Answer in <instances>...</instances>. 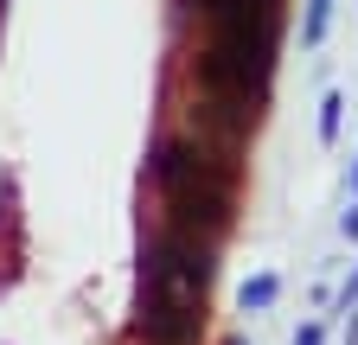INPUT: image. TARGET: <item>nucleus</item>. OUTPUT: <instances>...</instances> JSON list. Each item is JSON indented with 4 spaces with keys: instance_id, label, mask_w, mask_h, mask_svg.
<instances>
[{
    "instance_id": "f257e3e1",
    "label": "nucleus",
    "mask_w": 358,
    "mask_h": 345,
    "mask_svg": "<svg viewBox=\"0 0 358 345\" xmlns=\"http://www.w3.org/2000/svg\"><path fill=\"white\" fill-rule=\"evenodd\" d=\"M275 26H282V0H268V7H231V13L211 20V38L199 52V83H205L211 109H224L231 128H250V115L268 90Z\"/></svg>"
},
{
    "instance_id": "f03ea898",
    "label": "nucleus",
    "mask_w": 358,
    "mask_h": 345,
    "mask_svg": "<svg viewBox=\"0 0 358 345\" xmlns=\"http://www.w3.org/2000/svg\"><path fill=\"white\" fill-rule=\"evenodd\" d=\"M211 275H217L211 237H186V230L154 237L141 256V314H134L141 339L148 345H199Z\"/></svg>"
},
{
    "instance_id": "7ed1b4c3",
    "label": "nucleus",
    "mask_w": 358,
    "mask_h": 345,
    "mask_svg": "<svg viewBox=\"0 0 358 345\" xmlns=\"http://www.w3.org/2000/svg\"><path fill=\"white\" fill-rule=\"evenodd\" d=\"M166 218H173V230H186V237H217L224 224H231V179L166 192Z\"/></svg>"
},
{
    "instance_id": "20e7f679",
    "label": "nucleus",
    "mask_w": 358,
    "mask_h": 345,
    "mask_svg": "<svg viewBox=\"0 0 358 345\" xmlns=\"http://www.w3.org/2000/svg\"><path fill=\"white\" fill-rule=\"evenodd\" d=\"M154 179H160V192H186V186L231 179V172H224V160H217V154H205L199 141H166V147L154 154Z\"/></svg>"
},
{
    "instance_id": "39448f33",
    "label": "nucleus",
    "mask_w": 358,
    "mask_h": 345,
    "mask_svg": "<svg viewBox=\"0 0 358 345\" xmlns=\"http://www.w3.org/2000/svg\"><path fill=\"white\" fill-rule=\"evenodd\" d=\"M275 294H282V275H256V281H243L237 307L243 314H268V307H275Z\"/></svg>"
},
{
    "instance_id": "423d86ee",
    "label": "nucleus",
    "mask_w": 358,
    "mask_h": 345,
    "mask_svg": "<svg viewBox=\"0 0 358 345\" xmlns=\"http://www.w3.org/2000/svg\"><path fill=\"white\" fill-rule=\"evenodd\" d=\"M327 26H333V0H307V20H301V45L313 52L327 38Z\"/></svg>"
},
{
    "instance_id": "0eeeda50",
    "label": "nucleus",
    "mask_w": 358,
    "mask_h": 345,
    "mask_svg": "<svg viewBox=\"0 0 358 345\" xmlns=\"http://www.w3.org/2000/svg\"><path fill=\"white\" fill-rule=\"evenodd\" d=\"M339 128H345V96L327 90V103H320V141H327V147L339 141Z\"/></svg>"
},
{
    "instance_id": "6e6552de",
    "label": "nucleus",
    "mask_w": 358,
    "mask_h": 345,
    "mask_svg": "<svg viewBox=\"0 0 358 345\" xmlns=\"http://www.w3.org/2000/svg\"><path fill=\"white\" fill-rule=\"evenodd\" d=\"M294 345H327V326H320V320H307V326L294 332Z\"/></svg>"
},
{
    "instance_id": "1a4fd4ad",
    "label": "nucleus",
    "mask_w": 358,
    "mask_h": 345,
    "mask_svg": "<svg viewBox=\"0 0 358 345\" xmlns=\"http://www.w3.org/2000/svg\"><path fill=\"white\" fill-rule=\"evenodd\" d=\"M339 230H345V237H358V198H352V211L339 218Z\"/></svg>"
},
{
    "instance_id": "9d476101",
    "label": "nucleus",
    "mask_w": 358,
    "mask_h": 345,
    "mask_svg": "<svg viewBox=\"0 0 358 345\" xmlns=\"http://www.w3.org/2000/svg\"><path fill=\"white\" fill-rule=\"evenodd\" d=\"M352 198H358V166H352Z\"/></svg>"
}]
</instances>
